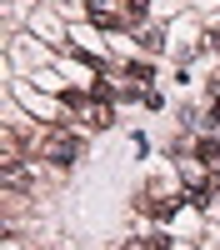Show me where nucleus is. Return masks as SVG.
Masks as SVG:
<instances>
[{
  "label": "nucleus",
  "instance_id": "nucleus-10",
  "mask_svg": "<svg viewBox=\"0 0 220 250\" xmlns=\"http://www.w3.org/2000/svg\"><path fill=\"white\" fill-rule=\"evenodd\" d=\"M125 250H140V245H125Z\"/></svg>",
  "mask_w": 220,
  "mask_h": 250
},
{
  "label": "nucleus",
  "instance_id": "nucleus-4",
  "mask_svg": "<svg viewBox=\"0 0 220 250\" xmlns=\"http://www.w3.org/2000/svg\"><path fill=\"white\" fill-rule=\"evenodd\" d=\"M85 10H90V20H95V25H115V10L105 5V0H90Z\"/></svg>",
  "mask_w": 220,
  "mask_h": 250
},
{
  "label": "nucleus",
  "instance_id": "nucleus-3",
  "mask_svg": "<svg viewBox=\"0 0 220 250\" xmlns=\"http://www.w3.org/2000/svg\"><path fill=\"white\" fill-rule=\"evenodd\" d=\"M140 210L155 215V220H165V215H175V210H180V200H140Z\"/></svg>",
  "mask_w": 220,
  "mask_h": 250
},
{
  "label": "nucleus",
  "instance_id": "nucleus-7",
  "mask_svg": "<svg viewBox=\"0 0 220 250\" xmlns=\"http://www.w3.org/2000/svg\"><path fill=\"white\" fill-rule=\"evenodd\" d=\"M125 15H130V20H140V15H145V0H125Z\"/></svg>",
  "mask_w": 220,
  "mask_h": 250
},
{
  "label": "nucleus",
  "instance_id": "nucleus-6",
  "mask_svg": "<svg viewBox=\"0 0 220 250\" xmlns=\"http://www.w3.org/2000/svg\"><path fill=\"white\" fill-rule=\"evenodd\" d=\"M140 45H145V50H150V55H160V50H165V40H160V30H155V25H150V30H145V35H140Z\"/></svg>",
  "mask_w": 220,
  "mask_h": 250
},
{
  "label": "nucleus",
  "instance_id": "nucleus-9",
  "mask_svg": "<svg viewBox=\"0 0 220 250\" xmlns=\"http://www.w3.org/2000/svg\"><path fill=\"white\" fill-rule=\"evenodd\" d=\"M210 125H215V130H220V105H215V110H210Z\"/></svg>",
  "mask_w": 220,
  "mask_h": 250
},
{
  "label": "nucleus",
  "instance_id": "nucleus-1",
  "mask_svg": "<svg viewBox=\"0 0 220 250\" xmlns=\"http://www.w3.org/2000/svg\"><path fill=\"white\" fill-rule=\"evenodd\" d=\"M30 155L35 160H55V165H70L80 155V140L65 135V130H45V135H35L30 140Z\"/></svg>",
  "mask_w": 220,
  "mask_h": 250
},
{
  "label": "nucleus",
  "instance_id": "nucleus-2",
  "mask_svg": "<svg viewBox=\"0 0 220 250\" xmlns=\"http://www.w3.org/2000/svg\"><path fill=\"white\" fill-rule=\"evenodd\" d=\"M215 190H220V170H210V175L200 180V185H190V195H185V200H195V205H205V200H210Z\"/></svg>",
  "mask_w": 220,
  "mask_h": 250
},
{
  "label": "nucleus",
  "instance_id": "nucleus-8",
  "mask_svg": "<svg viewBox=\"0 0 220 250\" xmlns=\"http://www.w3.org/2000/svg\"><path fill=\"white\" fill-rule=\"evenodd\" d=\"M205 45H210V50H220V25H210V35H205Z\"/></svg>",
  "mask_w": 220,
  "mask_h": 250
},
{
  "label": "nucleus",
  "instance_id": "nucleus-5",
  "mask_svg": "<svg viewBox=\"0 0 220 250\" xmlns=\"http://www.w3.org/2000/svg\"><path fill=\"white\" fill-rule=\"evenodd\" d=\"M195 155L205 160V165H215V160H220V140H200V145H195Z\"/></svg>",
  "mask_w": 220,
  "mask_h": 250
}]
</instances>
